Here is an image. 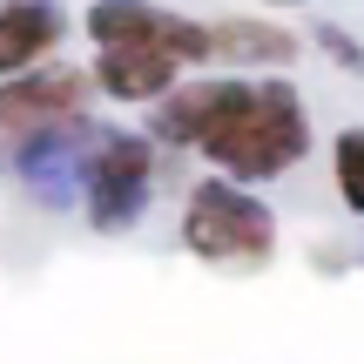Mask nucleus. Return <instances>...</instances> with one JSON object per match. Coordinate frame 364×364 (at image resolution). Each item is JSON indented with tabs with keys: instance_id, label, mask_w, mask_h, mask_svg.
Instances as JSON below:
<instances>
[{
	"instance_id": "nucleus-5",
	"label": "nucleus",
	"mask_w": 364,
	"mask_h": 364,
	"mask_svg": "<svg viewBox=\"0 0 364 364\" xmlns=\"http://www.w3.org/2000/svg\"><path fill=\"white\" fill-rule=\"evenodd\" d=\"M81 27H88L95 48H156L182 68L209 61V27L176 7H156V0H95L81 14Z\"/></svg>"
},
{
	"instance_id": "nucleus-3",
	"label": "nucleus",
	"mask_w": 364,
	"mask_h": 364,
	"mask_svg": "<svg viewBox=\"0 0 364 364\" xmlns=\"http://www.w3.org/2000/svg\"><path fill=\"white\" fill-rule=\"evenodd\" d=\"M156 156L162 149L135 129H88V149H81V169H75V196H81V209H88V223L102 236H122L149 216Z\"/></svg>"
},
{
	"instance_id": "nucleus-4",
	"label": "nucleus",
	"mask_w": 364,
	"mask_h": 364,
	"mask_svg": "<svg viewBox=\"0 0 364 364\" xmlns=\"http://www.w3.org/2000/svg\"><path fill=\"white\" fill-rule=\"evenodd\" d=\"M88 102H95V81L75 61H48V68L0 81V156H21L41 135L88 122Z\"/></svg>"
},
{
	"instance_id": "nucleus-8",
	"label": "nucleus",
	"mask_w": 364,
	"mask_h": 364,
	"mask_svg": "<svg viewBox=\"0 0 364 364\" xmlns=\"http://www.w3.org/2000/svg\"><path fill=\"white\" fill-rule=\"evenodd\" d=\"M88 81H95V95H108V102H122V108H156L182 81V61H169V54H156V48H95Z\"/></svg>"
},
{
	"instance_id": "nucleus-2",
	"label": "nucleus",
	"mask_w": 364,
	"mask_h": 364,
	"mask_svg": "<svg viewBox=\"0 0 364 364\" xmlns=\"http://www.w3.org/2000/svg\"><path fill=\"white\" fill-rule=\"evenodd\" d=\"M176 236L196 263H216V270H263L277 257V209L257 189L230 176H196L182 196Z\"/></svg>"
},
{
	"instance_id": "nucleus-9",
	"label": "nucleus",
	"mask_w": 364,
	"mask_h": 364,
	"mask_svg": "<svg viewBox=\"0 0 364 364\" xmlns=\"http://www.w3.org/2000/svg\"><path fill=\"white\" fill-rule=\"evenodd\" d=\"M331 182H338V203L351 216H364V129L331 135Z\"/></svg>"
},
{
	"instance_id": "nucleus-7",
	"label": "nucleus",
	"mask_w": 364,
	"mask_h": 364,
	"mask_svg": "<svg viewBox=\"0 0 364 364\" xmlns=\"http://www.w3.org/2000/svg\"><path fill=\"white\" fill-rule=\"evenodd\" d=\"M61 41H68V14L54 0H0V81L61 61Z\"/></svg>"
},
{
	"instance_id": "nucleus-6",
	"label": "nucleus",
	"mask_w": 364,
	"mask_h": 364,
	"mask_svg": "<svg viewBox=\"0 0 364 364\" xmlns=\"http://www.w3.org/2000/svg\"><path fill=\"white\" fill-rule=\"evenodd\" d=\"M203 27H209L203 68H223V75H290L304 48L284 21H263V14H230V21H203Z\"/></svg>"
},
{
	"instance_id": "nucleus-1",
	"label": "nucleus",
	"mask_w": 364,
	"mask_h": 364,
	"mask_svg": "<svg viewBox=\"0 0 364 364\" xmlns=\"http://www.w3.org/2000/svg\"><path fill=\"white\" fill-rule=\"evenodd\" d=\"M196 156L209 162V176H230L243 189L284 182L311 156V108H304L290 75H243L230 95V108L216 115V129L196 142Z\"/></svg>"
},
{
	"instance_id": "nucleus-10",
	"label": "nucleus",
	"mask_w": 364,
	"mask_h": 364,
	"mask_svg": "<svg viewBox=\"0 0 364 364\" xmlns=\"http://www.w3.org/2000/svg\"><path fill=\"white\" fill-rule=\"evenodd\" d=\"M317 54H331L344 75H364V41L351 27H338V21H317Z\"/></svg>"
},
{
	"instance_id": "nucleus-11",
	"label": "nucleus",
	"mask_w": 364,
	"mask_h": 364,
	"mask_svg": "<svg viewBox=\"0 0 364 364\" xmlns=\"http://www.w3.org/2000/svg\"><path fill=\"white\" fill-rule=\"evenodd\" d=\"M263 7H277V14H290V7H304V0H263Z\"/></svg>"
}]
</instances>
